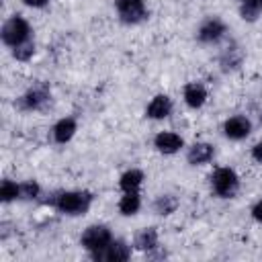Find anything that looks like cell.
Wrapping results in <instances>:
<instances>
[{
  "mask_svg": "<svg viewBox=\"0 0 262 262\" xmlns=\"http://www.w3.org/2000/svg\"><path fill=\"white\" fill-rule=\"evenodd\" d=\"M53 205L63 215H84L92 205V194L88 190H63L55 196Z\"/></svg>",
  "mask_w": 262,
  "mask_h": 262,
  "instance_id": "cell-1",
  "label": "cell"
},
{
  "mask_svg": "<svg viewBox=\"0 0 262 262\" xmlns=\"http://www.w3.org/2000/svg\"><path fill=\"white\" fill-rule=\"evenodd\" d=\"M211 188H213V192L217 196L231 199L237 192V188H239V178H237L235 170L233 168H227V166L217 168L211 174Z\"/></svg>",
  "mask_w": 262,
  "mask_h": 262,
  "instance_id": "cell-2",
  "label": "cell"
},
{
  "mask_svg": "<svg viewBox=\"0 0 262 262\" xmlns=\"http://www.w3.org/2000/svg\"><path fill=\"white\" fill-rule=\"evenodd\" d=\"M0 37H2L4 45L16 47V45H20V43H25V41L31 39V27H29V23H27L23 16L14 14V16H10V18L2 25Z\"/></svg>",
  "mask_w": 262,
  "mask_h": 262,
  "instance_id": "cell-3",
  "label": "cell"
},
{
  "mask_svg": "<svg viewBox=\"0 0 262 262\" xmlns=\"http://www.w3.org/2000/svg\"><path fill=\"white\" fill-rule=\"evenodd\" d=\"M111 239H113V233H111V229H108L106 225H102V223L88 225V227L84 229L82 237H80V242H82L84 250H86V252H90V254H94V252L102 250Z\"/></svg>",
  "mask_w": 262,
  "mask_h": 262,
  "instance_id": "cell-4",
  "label": "cell"
},
{
  "mask_svg": "<svg viewBox=\"0 0 262 262\" xmlns=\"http://www.w3.org/2000/svg\"><path fill=\"white\" fill-rule=\"evenodd\" d=\"M119 18L127 25L141 23L145 18V0H115Z\"/></svg>",
  "mask_w": 262,
  "mask_h": 262,
  "instance_id": "cell-5",
  "label": "cell"
},
{
  "mask_svg": "<svg viewBox=\"0 0 262 262\" xmlns=\"http://www.w3.org/2000/svg\"><path fill=\"white\" fill-rule=\"evenodd\" d=\"M90 256L94 260H104V262H123V260H129L131 246H127L123 239H111L102 250H98Z\"/></svg>",
  "mask_w": 262,
  "mask_h": 262,
  "instance_id": "cell-6",
  "label": "cell"
},
{
  "mask_svg": "<svg viewBox=\"0 0 262 262\" xmlns=\"http://www.w3.org/2000/svg\"><path fill=\"white\" fill-rule=\"evenodd\" d=\"M252 131V121L246 117V115H233L229 117L225 123H223V133L227 139H233V141H239V139H246Z\"/></svg>",
  "mask_w": 262,
  "mask_h": 262,
  "instance_id": "cell-7",
  "label": "cell"
},
{
  "mask_svg": "<svg viewBox=\"0 0 262 262\" xmlns=\"http://www.w3.org/2000/svg\"><path fill=\"white\" fill-rule=\"evenodd\" d=\"M223 35H225V23L217 16H211V18L203 20L201 27H199V33H196L201 43H217Z\"/></svg>",
  "mask_w": 262,
  "mask_h": 262,
  "instance_id": "cell-8",
  "label": "cell"
},
{
  "mask_svg": "<svg viewBox=\"0 0 262 262\" xmlns=\"http://www.w3.org/2000/svg\"><path fill=\"white\" fill-rule=\"evenodd\" d=\"M184 145L182 137L174 131H160L156 137H154V147L164 154V156H172L176 151H180V147Z\"/></svg>",
  "mask_w": 262,
  "mask_h": 262,
  "instance_id": "cell-9",
  "label": "cell"
},
{
  "mask_svg": "<svg viewBox=\"0 0 262 262\" xmlns=\"http://www.w3.org/2000/svg\"><path fill=\"white\" fill-rule=\"evenodd\" d=\"M47 102H49V90L45 86H35L20 96V106L27 111H39Z\"/></svg>",
  "mask_w": 262,
  "mask_h": 262,
  "instance_id": "cell-10",
  "label": "cell"
},
{
  "mask_svg": "<svg viewBox=\"0 0 262 262\" xmlns=\"http://www.w3.org/2000/svg\"><path fill=\"white\" fill-rule=\"evenodd\" d=\"M170 113H172V98L168 94H156L145 108V115L154 121H162L170 117Z\"/></svg>",
  "mask_w": 262,
  "mask_h": 262,
  "instance_id": "cell-11",
  "label": "cell"
},
{
  "mask_svg": "<svg viewBox=\"0 0 262 262\" xmlns=\"http://www.w3.org/2000/svg\"><path fill=\"white\" fill-rule=\"evenodd\" d=\"M213 145L211 143H207V141H196V143H192L190 147H188V151H186V162L190 164V166H203V164H207V162H211L213 160Z\"/></svg>",
  "mask_w": 262,
  "mask_h": 262,
  "instance_id": "cell-12",
  "label": "cell"
},
{
  "mask_svg": "<svg viewBox=\"0 0 262 262\" xmlns=\"http://www.w3.org/2000/svg\"><path fill=\"white\" fill-rule=\"evenodd\" d=\"M184 102L190 106V108H201L205 102H207V88L201 84V82H188L184 86Z\"/></svg>",
  "mask_w": 262,
  "mask_h": 262,
  "instance_id": "cell-13",
  "label": "cell"
},
{
  "mask_svg": "<svg viewBox=\"0 0 262 262\" xmlns=\"http://www.w3.org/2000/svg\"><path fill=\"white\" fill-rule=\"evenodd\" d=\"M76 129H78L76 121H74L72 117H63V119H59V121L53 125V139H55L57 143H68V141L76 135Z\"/></svg>",
  "mask_w": 262,
  "mask_h": 262,
  "instance_id": "cell-14",
  "label": "cell"
},
{
  "mask_svg": "<svg viewBox=\"0 0 262 262\" xmlns=\"http://www.w3.org/2000/svg\"><path fill=\"white\" fill-rule=\"evenodd\" d=\"M135 248L141 250V252H151L158 248V231L156 227H141L137 233H135V239H133Z\"/></svg>",
  "mask_w": 262,
  "mask_h": 262,
  "instance_id": "cell-15",
  "label": "cell"
},
{
  "mask_svg": "<svg viewBox=\"0 0 262 262\" xmlns=\"http://www.w3.org/2000/svg\"><path fill=\"white\" fill-rule=\"evenodd\" d=\"M141 182H143V172L137 170V168H131V170H127V172L121 174L119 188L123 192H137L139 186H141Z\"/></svg>",
  "mask_w": 262,
  "mask_h": 262,
  "instance_id": "cell-16",
  "label": "cell"
},
{
  "mask_svg": "<svg viewBox=\"0 0 262 262\" xmlns=\"http://www.w3.org/2000/svg\"><path fill=\"white\" fill-rule=\"evenodd\" d=\"M139 209H141V196H139V192H125V194L121 196V201H119V211H121V215L131 217V215H135Z\"/></svg>",
  "mask_w": 262,
  "mask_h": 262,
  "instance_id": "cell-17",
  "label": "cell"
},
{
  "mask_svg": "<svg viewBox=\"0 0 262 262\" xmlns=\"http://www.w3.org/2000/svg\"><path fill=\"white\" fill-rule=\"evenodd\" d=\"M178 209V199L174 194H160L154 201V211L158 215H172Z\"/></svg>",
  "mask_w": 262,
  "mask_h": 262,
  "instance_id": "cell-18",
  "label": "cell"
},
{
  "mask_svg": "<svg viewBox=\"0 0 262 262\" xmlns=\"http://www.w3.org/2000/svg\"><path fill=\"white\" fill-rule=\"evenodd\" d=\"M239 14L244 20H256L260 14V0H239Z\"/></svg>",
  "mask_w": 262,
  "mask_h": 262,
  "instance_id": "cell-19",
  "label": "cell"
},
{
  "mask_svg": "<svg viewBox=\"0 0 262 262\" xmlns=\"http://www.w3.org/2000/svg\"><path fill=\"white\" fill-rule=\"evenodd\" d=\"M18 194H20V184H16V182H12V180H4V182H2V186H0V196H2L4 203H10V201L18 199Z\"/></svg>",
  "mask_w": 262,
  "mask_h": 262,
  "instance_id": "cell-20",
  "label": "cell"
},
{
  "mask_svg": "<svg viewBox=\"0 0 262 262\" xmlns=\"http://www.w3.org/2000/svg\"><path fill=\"white\" fill-rule=\"evenodd\" d=\"M33 53H35V43H33L31 39L25 41V43H20V45H16V47H12V55H14L18 61H27V59H31Z\"/></svg>",
  "mask_w": 262,
  "mask_h": 262,
  "instance_id": "cell-21",
  "label": "cell"
},
{
  "mask_svg": "<svg viewBox=\"0 0 262 262\" xmlns=\"http://www.w3.org/2000/svg\"><path fill=\"white\" fill-rule=\"evenodd\" d=\"M39 184L35 182V180H25V182H20V194H18V199H25V201H29V199H37L39 196Z\"/></svg>",
  "mask_w": 262,
  "mask_h": 262,
  "instance_id": "cell-22",
  "label": "cell"
},
{
  "mask_svg": "<svg viewBox=\"0 0 262 262\" xmlns=\"http://www.w3.org/2000/svg\"><path fill=\"white\" fill-rule=\"evenodd\" d=\"M252 158H254L258 164H262V141L254 143V147H252Z\"/></svg>",
  "mask_w": 262,
  "mask_h": 262,
  "instance_id": "cell-23",
  "label": "cell"
},
{
  "mask_svg": "<svg viewBox=\"0 0 262 262\" xmlns=\"http://www.w3.org/2000/svg\"><path fill=\"white\" fill-rule=\"evenodd\" d=\"M252 217H254L258 223H262V199L252 207Z\"/></svg>",
  "mask_w": 262,
  "mask_h": 262,
  "instance_id": "cell-24",
  "label": "cell"
},
{
  "mask_svg": "<svg viewBox=\"0 0 262 262\" xmlns=\"http://www.w3.org/2000/svg\"><path fill=\"white\" fill-rule=\"evenodd\" d=\"M27 6H31V8H43V6H47L49 4V0H23Z\"/></svg>",
  "mask_w": 262,
  "mask_h": 262,
  "instance_id": "cell-25",
  "label": "cell"
},
{
  "mask_svg": "<svg viewBox=\"0 0 262 262\" xmlns=\"http://www.w3.org/2000/svg\"><path fill=\"white\" fill-rule=\"evenodd\" d=\"M260 10H262V0H260Z\"/></svg>",
  "mask_w": 262,
  "mask_h": 262,
  "instance_id": "cell-26",
  "label": "cell"
}]
</instances>
